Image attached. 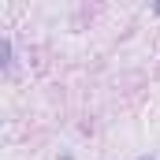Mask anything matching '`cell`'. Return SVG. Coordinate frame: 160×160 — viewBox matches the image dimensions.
<instances>
[{"label": "cell", "mask_w": 160, "mask_h": 160, "mask_svg": "<svg viewBox=\"0 0 160 160\" xmlns=\"http://www.w3.org/2000/svg\"><path fill=\"white\" fill-rule=\"evenodd\" d=\"M138 160H153V157H138Z\"/></svg>", "instance_id": "cell-2"}, {"label": "cell", "mask_w": 160, "mask_h": 160, "mask_svg": "<svg viewBox=\"0 0 160 160\" xmlns=\"http://www.w3.org/2000/svg\"><path fill=\"white\" fill-rule=\"evenodd\" d=\"M8 60H11V45H8V41L0 38V71L8 67Z\"/></svg>", "instance_id": "cell-1"}]
</instances>
